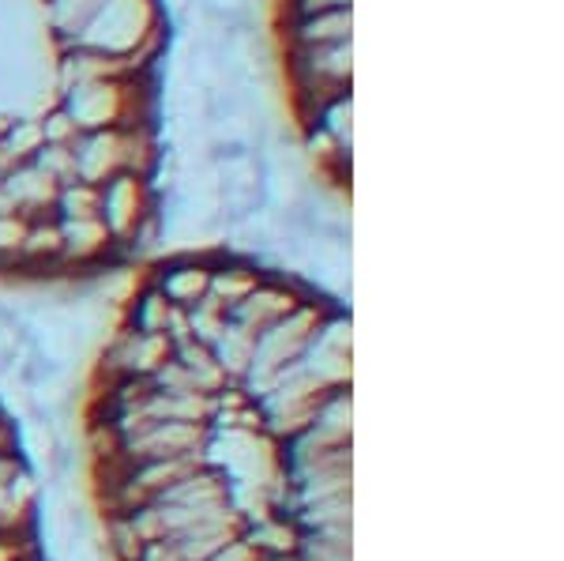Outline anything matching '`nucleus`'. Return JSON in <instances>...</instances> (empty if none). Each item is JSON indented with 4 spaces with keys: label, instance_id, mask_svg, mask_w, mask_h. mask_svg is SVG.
I'll return each mask as SVG.
<instances>
[{
    "label": "nucleus",
    "instance_id": "f257e3e1",
    "mask_svg": "<svg viewBox=\"0 0 564 561\" xmlns=\"http://www.w3.org/2000/svg\"><path fill=\"white\" fill-rule=\"evenodd\" d=\"M354 316L204 246L135 271L84 396L113 561H354Z\"/></svg>",
    "mask_w": 564,
    "mask_h": 561
},
{
    "label": "nucleus",
    "instance_id": "20e7f679",
    "mask_svg": "<svg viewBox=\"0 0 564 561\" xmlns=\"http://www.w3.org/2000/svg\"><path fill=\"white\" fill-rule=\"evenodd\" d=\"M0 561H45L42 505L15 419L0 403Z\"/></svg>",
    "mask_w": 564,
    "mask_h": 561
},
{
    "label": "nucleus",
    "instance_id": "7ed1b4c3",
    "mask_svg": "<svg viewBox=\"0 0 564 561\" xmlns=\"http://www.w3.org/2000/svg\"><path fill=\"white\" fill-rule=\"evenodd\" d=\"M271 34L297 136L350 193V0H271Z\"/></svg>",
    "mask_w": 564,
    "mask_h": 561
},
{
    "label": "nucleus",
    "instance_id": "f03ea898",
    "mask_svg": "<svg viewBox=\"0 0 564 561\" xmlns=\"http://www.w3.org/2000/svg\"><path fill=\"white\" fill-rule=\"evenodd\" d=\"M162 0H0V279L87 283L162 226Z\"/></svg>",
    "mask_w": 564,
    "mask_h": 561
}]
</instances>
